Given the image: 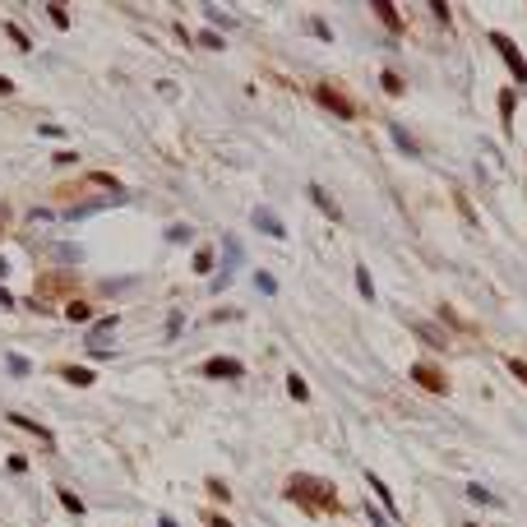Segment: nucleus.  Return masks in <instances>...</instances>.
<instances>
[{
  "label": "nucleus",
  "mask_w": 527,
  "mask_h": 527,
  "mask_svg": "<svg viewBox=\"0 0 527 527\" xmlns=\"http://www.w3.org/2000/svg\"><path fill=\"white\" fill-rule=\"evenodd\" d=\"M287 499H292V504H301L310 518L338 509V490H333L328 481H319V477H306V472H296V477L287 481Z\"/></svg>",
  "instance_id": "f257e3e1"
},
{
  "label": "nucleus",
  "mask_w": 527,
  "mask_h": 527,
  "mask_svg": "<svg viewBox=\"0 0 527 527\" xmlns=\"http://www.w3.org/2000/svg\"><path fill=\"white\" fill-rule=\"evenodd\" d=\"M315 102L324 111H333L338 121H357V116H366V107H361L357 97L347 93L342 83H333V79H324V83H315Z\"/></svg>",
  "instance_id": "f03ea898"
},
{
  "label": "nucleus",
  "mask_w": 527,
  "mask_h": 527,
  "mask_svg": "<svg viewBox=\"0 0 527 527\" xmlns=\"http://www.w3.org/2000/svg\"><path fill=\"white\" fill-rule=\"evenodd\" d=\"M490 47L509 61V74H513V88H527V56L518 51V42H513L509 32H490Z\"/></svg>",
  "instance_id": "7ed1b4c3"
},
{
  "label": "nucleus",
  "mask_w": 527,
  "mask_h": 527,
  "mask_svg": "<svg viewBox=\"0 0 527 527\" xmlns=\"http://www.w3.org/2000/svg\"><path fill=\"white\" fill-rule=\"evenodd\" d=\"M412 379H417L421 388H430L435 398H444V393H449V375H444V366H435L430 357H421L417 366H412Z\"/></svg>",
  "instance_id": "20e7f679"
},
{
  "label": "nucleus",
  "mask_w": 527,
  "mask_h": 527,
  "mask_svg": "<svg viewBox=\"0 0 527 527\" xmlns=\"http://www.w3.org/2000/svg\"><path fill=\"white\" fill-rule=\"evenodd\" d=\"M199 375H208V379H241V375H246V361H236V357H208L199 366Z\"/></svg>",
  "instance_id": "39448f33"
},
{
  "label": "nucleus",
  "mask_w": 527,
  "mask_h": 527,
  "mask_svg": "<svg viewBox=\"0 0 527 527\" xmlns=\"http://www.w3.org/2000/svg\"><path fill=\"white\" fill-rule=\"evenodd\" d=\"M370 14L379 19V23H384V28L393 32V37H398V32L407 28V23H403V10H398V5H388V0H370Z\"/></svg>",
  "instance_id": "423d86ee"
},
{
  "label": "nucleus",
  "mask_w": 527,
  "mask_h": 527,
  "mask_svg": "<svg viewBox=\"0 0 527 527\" xmlns=\"http://www.w3.org/2000/svg\"><path fill=\"white\" fill-rule=\"evenodd\" d=\"M5 421H10V426H19V430H28V435H37L42 444H56V430H51V426H42V421H32V417H23V412H5Z\"/></svg>",
  "instance_id": "0eeeda50"
},
{
  "label": "nucleus",
  "mask_w": 527,
  "mask_h": 527,
  "mask_svg": "<svg viewBox=\"0 0 527 527\" xmlns=\"http://www.w3.org/2000/svg\"><path fill=\"white\" fill-rule=\"evenodd\" d=\"M56 375H61L65 384H74V388H93V384H97V370H88V366H74V361L56 366Z\"/></svg>",
  "instance_id": "6e6552de"
},
{
  "label": "nucleus",
  "mask_w": 527,
  "mask_h": 527,
  "mask_svg": "<svg viewBox=\"0 0 527 527\" xmlns=\"http://www.w3.org/2000/svg\"><path fill=\"white\" fill-rule=\"evenodd\" d=\"M310 199H315V203H319V208L328 213V222H342V208H338V199H333V195H328L324 186H310Z\"/></svg>",
  "instance_id": "1a4fd4ad"
},
{
  "label": "nucleus",
  "mask_w": 527,
  "mask_h": 527,
  "mask_svg": "<svg viewBox=\"0 0 527 527\" xmlns=\"http://www.w3.org/2000/svg\"><path fill=\"white\" fill-rule=\"evenodd\" d=\"M366 481H370L375 499L384 504V513H388V518H398V499H393V490H388V486H384V481H379V477H366Z\"/></svg>",
  "instance_id": "9d476101"
},
{
  "label": "nucleus",
  "mask_w": 527,
  "mask_h": 527,
  "mask_svg": "<svg viewBox=\"0 0 527 527\" xmlns=\"http://www.w3.org/2000/svg\"><path fill=\"white\" fill-rule=\"evenodd\" d=\"M467 499H477V504H490V509H499V504H504L495 490H486V486H477V481H467Z\"/></svg>",
  "instance_id": "9b49d317"
},
{
  "label": "nucleus",
  "mask_w": 527,
  "mask_h": 527,
  "mask_svg": "<svg viewBox=\"0 0 527 527\" xmlns=\"http://www.w3.org/2000/svg\"><path fill=\"white\" fill-rule=\"evenodd\" d=\"M255 227H259L264 236H282V222L268 213V208H255Z\"/></svg>",
  "instance_id": "f8f14e48"
},
{
  "label": "nucleus",
  "mask_w": 527,
  "mask_h": 527,
  "mask_svg": "<svg viewBox=\"0 0 527 527\" xmlns=\"http://www.w3.org/2000/svg\"><path fill=\"white\" fill-rule=\"evenodd\" d=\"M287 393H292V403H310V384H306L296 370L287 375Z\"/></svg>",
  "instance_id": "ddd939ff"
},
{
  "label": "nucleus",
  "mask_w": 527,
  "mask_h": 527,
  "mask_svg": "<svg viewBox=\"0 0 527 527\" xmlns=\"http://www.w3.org/2000/svg\"><path fill=\"white\" fill-rule=\"evenodd\" d=\"M412 333H417V338H426V342H435V347H449V333H439L435 324H412Z\"/></svg>",
  "instance_id": "4468645a"
},
{
  "label": "nucleus",
  "mask_w": 527,
  "mask_h": 527,
  "mask_svg": "<svg viewBox=\"0 0 527 527\" xmlns=\"http://www.w3.org/2000/svg\"><path fill=\"white\" fill-rule=\"evenodd\" d=\"M357 292H361V301H375V278L366 264H357Z\"/></svg>",
  "instance_id": "2eb2a0df"
},
{
  "label": "nucleus",
  "mask_w": 527,
  "mask_h": 527,
  "mask_svg": "<svg viewBox=\"0 0 527 527\" xmlns=\"http://www.w3.org/2000/svg\"><path fill=\"white\" fill-rule=\"evenodd\" d=\"M88 315H93V301H83V296H79V301H70V306H65V319H74V324H83Z\"/></svg>",
  "instance_id": "dca6fc26"
},
{
  "label": "nucleus",
  "mask_w": 527,
  "mask_h": 527,
  "mask_svg": "<svg viewBox=\"0 0 527 527\" xmlns=\"http://www.w3.org/2000/svg\"><path fill=\"white\" fill-rule=\"evenodd\" d=\"M56 495H61V504H65L70 513H74V518H83V499H79L74 490H65V486H56Z\"/></svg>",
  "instance_id": "f3484780"
},
{
  "label": "nucleus",
  "mask_w": 527,
  "mask_h": 527,
  "mask_svg": "<svg viewBox=\"0 0 527 527\" xmlns=\"http://www.w3.org/2000/svg\"><path fill=\"white\" fill-rule=\"evenodd\" d=\"M513 102H518V93H513V88H509V93H499V121H504V130L513 125Z\"/></svg>",
  "instance_id": "a211bd4d"
},
{
  "label": "nucleus",
  "mask_w": 527,
  "mask_h": 527,
  "mask_svg": "<svg viewBox=\"0 0 527 527\" xmlns=\"http://www.w3.org/2000/svg\"><path fill=\"white\" fill-rule=\"evenodd\" d=\"M213 250H208V246H203V250H195V259H190V268H195V273H208V268H213Z\"/></svg>",
  "instance_id": "6ab92c4d"
},
{
  "label": "nucleus",
  "mask_w": 527,
  "mask_h": 527,
  "mask_svg": "<svg viewBox=\"0 0 527 527\" xmlns=\"http://www.w3.org/2000/svg\"><path fill=\"white\" fill-rule=\"evenodd\" d=\"M5 32H10V42H14L19 51H32V37L23 28H19V23H5Z\"/></svg>",
  "instance_id": "aec40b11"
},
{
  "label": "nucleus",
  "mask_w": 527,
  "mask_h": 527,
  "mask_svg": "<svg viewBox=\"0 0 527 527\" xmlns=\"http://www.w3.org/2000/svg\"><path fill=\"white\" fill-rule=\"evenodd\" d=\"M439 315H444V319H449V324L458 328V333H472V324H467V319H463V315H458V310H453V306H444V310H439Z\"/></svg>",
  "instance_id": "412c9836"
},
{
  "label": "nucleus",
  "mask_w": 527,
  "mask_h": 527,
  "mask_svg": "<svg viewBox=\"0 0 527 527\" xmlns=\"http://www.w3.org/2000/svg\"><path fill=\"white\" fill-rule=\"evenodd\" d=\"M379 83H384V93H393V97H398V93L407 88V83H403L398 74H393V70H384V79H379Z\"/></svg>",
  "instance_id": "4be33fe9"
},
{
  "label": "nucleus",
  "mask_w": 527,
  "mask_h": 527,
  "mask_svg": "<svg viewBox=\"0 0 527 527\" xmlns=\"http://www.w3.org/2000/svg\"><path fill=\"white\" fill-rule=\"evenodd\" d=\"M47 14H51L56 28H70V10H65V5H47Z\"/></svg>",
  "instance_id": "5701e85b"
},
{
  "label": "nucleus",
  "mask_w": 527,
  "mask_h": 527,
  "mask_svg": "<svg viewBox=\"0 0 527 527\" xmlns=\"http://www.w3.org/2000/svg\"><path fill=\"white\" fill-rule=\"evenodd\" d=\"M504 370H509V375H513V379H518V384H523V388H527V361H518V357H513V361H509V366H504Z\"/></svg>",
  "instance_id": "b1692460"
},
{
  "label": "nucleus",
  "mask_w": 527,
  "mask_h": 527,
  "mask_svg": "<svg viewBox=\"0 0 527 527\" xmlns=\"http://www.w3.org/2000/svg\"><path fill=\"white\" fill-rule=\"evenodd\" d=\"M255 287H259L264 296H273V292H278V282H273V273H255Z\"/></svg>",
  "instance_id": "393cba45"
},
{
  "label": "nucleus",
  "mask_w": 527,
  "mask_h": 527,
  "mask_svg": "<svg viewBox=\"0 0 527 527\" xmlns=\"http://www.w3.org/2000/svg\"><path fill=\"white\" fill-rule=\"evenodd\" d=\"M393 139H398V143H403V148H407V153H417V143H412V135H407V130H403V125H393Z\"/></svg>",
  "instance_id": "a878e982"
},
{
  "label": "nucleus",
  "mask_w": 527,
  "mask_h": 527,
  "mask_svg": "<svg viewBox=\"0 0 527 527\" xmlns=\"http://www.w3.org/2000/svg\"><path fill=\"white\" fill-rule=\"evenodd\" d=\"M5 467H10V472H28V458H23V453H10Z\"/></svg>",
  "instance_id": "bb28decb"
},
{
  "label": "nucleus",
  "mask_w": 527,
  "mask_h": 527,
  "mask_svg": "<svg viewBox=\"0 0 527 527\" xmlns=\"http://www.w3.org/2000/svg\"><path fill=\"white\" fill-rule=\"evenodd\" d=\"M203 523H208V527H232V518H227V513H203Z\"/></svg>",
  "instance_id": "cd10ccee"
},
{
  "label": "nucleus",
  "mask_w": 527,
  "mask_h": 527,
  "mask_svg": "<svg viewBox=\"0 0 527 527\" xmlns=\"http://www.w3.org/2000/svg\"><path fill=\"white\" fill-rule=\"evenodd\" d=\"M10 370H14V375H28V357H19V352H10Z\"/></svg>",
  "instance_id": "c85d7f7f"
},
{
  "label": "nucleus",
  "mask_w": 527,
  "mask_h": 527,
  "mask_svg": "<svg viewBox=\"0 0 527 527\" xmlns=\"http://www.w3.org/2000/svg\"><path fill=\"white\" fill-rule=\"evenodd\" d=\"M199 42H203V47H213V51H222V47H227V37H217V32H203Z\"/></svg>",
  "instance_id": "c756f323"
},
{
  "label": "nucleus",
  "mask_w": 527,
  "mask_h": 527,
  "mask_svg": "<svg viewBox=\"0 0 527 527\" xmlns=\"http://www.w3.org/2000/svg\"><path fill=\"white\" fill-rule=\"evenodd\" d=\"M430 10H435V19H439V23H449V5H444V0H430Z\"/></svg>",
  "instance_id": "7c9ffc66"
},
{
  "label": "nucleus",
  "mask_w": 527,
  "mask_h": 527,
  "mask_svg": "<svg viewBox=\"0 0 527 527\" xmlns=\"http://www.w3.org/2000/svg\"><path fill=\"white\" fill-rule=\"evenodd\" d=\"M5 232H10V203L0 199V236H5Z\"/></svg>",
  "instance_id": "2f4dec72"
},
{
  "label": "nucleus",
  "mask_w": 527,
  "mask_h": 527,
  "mask_svg": "<svg viewBox=\"0 0 527 527\" xmlns=\"http://www.w3.org/2000/svg\"><path fill=\"white\" fill-rule=\"evenodd\" d=\"M10 93H14V83H10V79L0 74V97H10Z\"/></svg>",
  "instance_id": "473e14b6"
},
{
  "label": "nucleus",
  "mask_w": 527,
  "mask_h": 527,
  "mask_svg": "<svg viewBox=\"0 0 527 527\" xmlns=\"http://www.w3.org/2000/svg\"><path fill=\"white\" fill-rule=\"evenodd\" d=\"M0 306H5V310H10V306H14V296L5 292V287H0Z\"/></svg>",
  "instance_id": "72a5a7b5"
},
{
  "label": "nucleus",
  "mask_w": 527,
  "mask_h": 527,
  "mask_svg": "<svg viewBox=\"0 0 527 527\" xmlns=\"http://www.w3.org/2000/svg\"><path fill=\"white\" fill-rule=\"evenodd\" d=\"M463 527H481V523H463Z\"/></svg>",
  "instance_id": "f704fd0d"
}]
</instances>
